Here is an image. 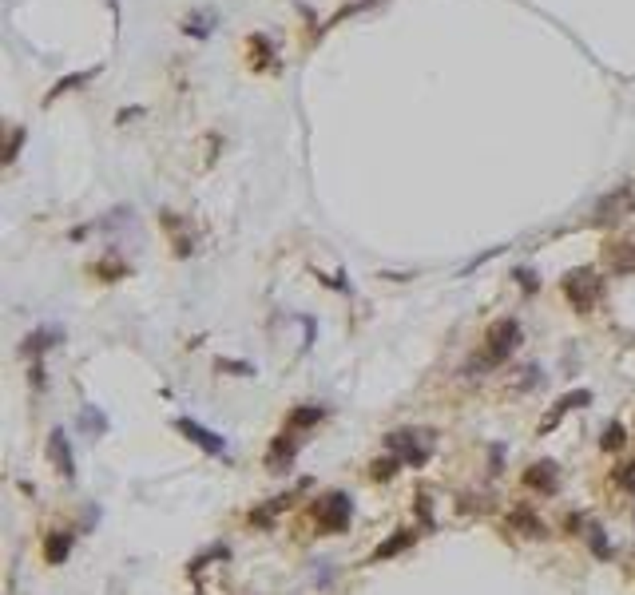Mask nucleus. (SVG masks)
<instances>
[{
    "label": "nucleus",
    "instance_id": "nucleus-1",
    "mask_svg": "<svg viewBox=\"0 0 635 595\" xmlns=\"http://www.w3.org/2000/svg\"><path fill=\"white\" fill-rule=\"evenodd\" d=\"M516 342H520V325H516L513 318L493 322L488 333H484V365H500L504 357L516 350Z\"/></svg>",
    "mask_w": 635,
    "mask_h": 595
},
{
    "label": "nucleus",
    "instance_id": "nucleus-2",
    "mask_svg": "<svg viewBox=\"0 0 635 595\" xmlns=\"http://www.w3.org/2000/svg\"><path fill=\"white\" fill-rule=\"evenodd\" d=\"M564 294L580 306V310H592L595 298H600V278H595L592 270H576V274L564 278Z\"/></svg>",
    "mask_w": 635,
    "mask_h": 595
},
{
    "label": "nucleus",
    "instance_id": "nucleus-3",
    "mask_svg": "<svg viewBox=\"0 0 635 595\" xmlns=\"http://www.w3.org/2000/svg\"><path fill=\"white\" fill-rule=\"evenodd\" d=\"M314 516H318V524H322L326 532H342V528L350 524V500H345L342 492H333L314 508Z\"/></svg>",
    "mask_w": 635,
    "mask_h": 595
},
{
    "label": "nucleus",
    "instance_id": "nucleus-4",
    "mask_svg": "<svg viewBox=\"0 0 635 595\" xmlns=\"http://www.w3.org/2000/svg\"><path fill=\"white\" fill-rule=\"evenodd\" d=\"M179 429H183L187 437H191L195 444H202L207 453H222V441H214V433H207L202 424H195V421H179Z\"/></svg>",
    "mask_w": 635,
    "mask_h": 595
},
{
    "label": "nucleus",
    "instance_id": "nucleus-5",
    "mask_svg": "<svg viewBox=\"0 0 635 595\" xmlns=\"http://www.w3.org/2000/svg\"><path fill=\"white\" fill-rule=\"evenodd\" d=\"M525 480H528L532 488H544V492H552V488H556V473H552V464H548V461H544V464H532Z\"/></svg>",
    "mask_w": 635,
    "mask_h": 595
},
{
    "label": "nucleus",
    "instance_id": "nucleus-6",
    "mask_svg": "<svg viewBox=\"0 0 635 595\" xmlns=\"http://www.w3.org/2000/svg\"><path fill=\"white\" fill-rule=\"evenodd\" d=\"M52 461L60 464V473L64 476H71V453H68V444H64V433H52Z\"/></svg>",
    "mask_w": 635,
    "mask_h": 595
},
{
    "label": "nucleus",
    "instance_id": "nucleus-7",
    "mask_svg": "<svg viewBox=\"0 0 635 595\" xmlns=\"http://www.w3.org/2000/svg\"><path fill=\"white\" fill-rule=\"evenodd\" d=\"M68 555V536H52L48 540V564H60Z\"/></svg>",
    "mask_w": 635,
    "mask_h": 595
},
{
    "label": "nucleus",
    "instance_id": "nucleus-8",
    "mask_svg": "<svg viewBox=\"0 0 635 595\" xmlns=\"http://www.w3.org/2000/svg\"><path fill=\"white\" fill-rule=\"evenodd\" d=\"M91 76H96V71H80V76H68V80H60L56 83V91H52V96H60V91H68V88H76V83H84V80H91ZM48 96V100H52Z\"/></svg>",
    "mask_w": 635,
    "mask_h": 595
},
{
    "label": "nucleus",
    "instance_id": "nucleus-9",
    "mask_svg": "<svg viewBox=\"0 0 635 595\" xmlns=\"http://www.w3.org/2000/svg\"><path fill=\"white\" fill-rule=\"evenodd\" d=\"M600 444H604V449H619V444H624V424H612Z\"/></svg>",
    "mask_w": 635,
    "mask_h": 595
},
{
    "label": "nucleus",
    "instance_id": "nucleus-10",
    "mask_svg": "<svg viewBox=\"0 0 635 595\" xmlns=\"http://www.w3.org/2000/svg\"><path fill=\"white\" fill-rule=\"evenodd\" d=\"M314 421H322V409H298L290 417V424H314Z\"/></svg>",
    "mask_w": 635,
    "mask_h": 595
},
{
    "label": "nucleus",
    "instance_id": "nucleus-11",
    "mask_svg": "<svg viewBox=\"0 0 635 595\" xmlns=\"http://www.w3.org/2000/svg\"><path fill=\"white\" fill-rule=\"evenodd\" d=\"M394 468H397L394 461H377V464H373V476H377V480H382V476L389 480V476H394Z\"/></svg>",
    "mask_w": 635,
    "mask_h": 595
},
{
    "label": "nucleus",
    "instance_id": "nucleus-12",
    "mask_svg": "<svg viewBox=\"0 0 635 595\" xmlns=\"http://www.w3.org/2000/svg\"><path fill=\"white\" fill-rule=\"evenodd\" d=\"M207 21H211V16H195V21H187V32H199V36H202V32L211 28Z\"/></svg>",
    "mask_w": 635,
    "mask_h": 595
},
{
    "label": "nucleus",
    "instance_id": "nucleus-13",
    "mask_svg": "<svg viewBox=\"0 0 635 595\" xmlns=\"http://www.w3.org/2000/svg\"><path fill=\"white\" fill-rule=\"evenodd\" d=\"M619 480H624L627 488L635 485V461H631V464H624V473H619Z\"/></svg>",
    "mask_w": 635,
    "mask_h": 595
},
{
    "label": "nucleus",
    "instance_id": "nucleus-14",
    "mask_svg": "<svg viewBox=\"0 0 635 595\" xmlns=\"http://www.w3.org/2000/svg\"><path fill=\"white\" fill-rule=\"evenodd\" d=\"M21 139H24V132H12V139H8V159H16V147H21Z\"/></svg>",
    "mask_w": 635,
    "mask_h": 595
}]
</instances>
